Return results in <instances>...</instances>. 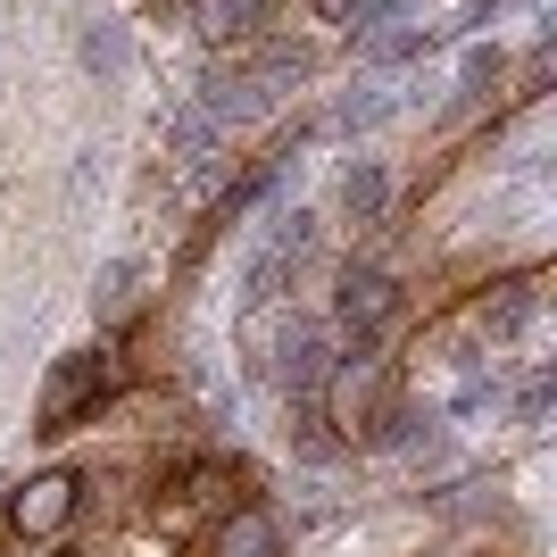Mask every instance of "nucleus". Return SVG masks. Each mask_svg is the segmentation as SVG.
Returning <instances> with one entry per match:
<instances>
[{"label": "nucleus", "mask_w": 557, "mask_h": 557, "mask_svg": "<svg viewBox=\"0 0 557 557\" xmlns=\"http://www.w3.org/2000/svg\"><path fill=\"white\" fill-rule=\"evenodd\" d=\"M325 399H333V424H342L349 442H399V399H392V367L383 358H342V367L325 374Z\"/></svg>", "instance_id": "nucleus-1"}, {"label": "nucleus", "mask_w": 557, "mask_h": 557, "mask_svg": "<svg viewBox=\"0 0 557 557\" xmlns=\"http://www.w3.org/2000/svg\"><path fill=\"white\" fill-rule=\"evenodd\" d=\"M109 358H100V349H75L67 367L50 374V392H42V433H67L75 417H84V408H100V399H109Z\"/></svg>", "instance_id": "nucleus-2"}, {"label": "nucleus", "mask_w": 557, "mask_h": 557, "mask_svg": "<svg viewBox=\"0 0 557 557\" xmlns=\"http://www.w3.org/2000/svg\"><path fill=\"white\" fill-rule=\"evenodd\" d=\"M75 474L67 466H50V474H25L17 499H9V524H17L25 541H50V533H67V516H75Z\"/></svg>", "instance_id": "nucleus-3"}, {"label": "nucleus", "mask_w": 557, "mask_h": 557, "mask_svg": "<svg viewBox=\"0 0 557 557\" xmlns=\"http://www.w3.org/2000/svg\"><path fill=\"white\" fill-rule=\"evenodd\" d=\"M392 308H399V283L374 275V267H349L342 292H333V317H342V333H358V342L392 325Z\"/></svg>", "instance_id": "nucleus-4"}, {"label": "nucleus", "mask_w": 557, "mask_h": 557, "mask_svg": "<svg viewBox=\"0 0 557 557\" xmlns=\"http://www.w3.org/2000/svg\"><path fill=\"white\" fill-rule=\"evenodd\" d=\"M216 557H283V524L267 508H233L216 524Z\"/></svg>", "instance_id": "nucleus-5"}, {"label": "nucleus", "mask_w": 557, "mask_h": 557, "mask_svg": "<svg viewBox=\"0 0 557 557\" xmlns=\"http://www.w3.org/2000/svg\"><path fill=\"white\" fill-rule=\"evenodd\" d=\"M417 50H433V25H417V17H367V34H358V59H374V67L417 59Z\"/></svg>", "instance_id": "nucleus-6"}, {"label": "nucleus", "mask_w": 557, "mask_h": 557, "mask_svg": "<svg viewBox=\"0 0 557 557\" xmlns=\"http://www.w3.org/2000/svg\"><path fill=\"white\" fill-rule=\"evenodd\" d=\"M325 374H333L325 333H317V325H292V333H283V383H292V392H325Z\"/></svg>", "instance_id": "nucleus-7"}, {"label": "nucleus", "mask_w": 557, "mask_h": 557, "mask_svg": "<svg viewBox=\"0 0 557 557\" xmlns=\"http://www.w3.org/2000/svg\"><path fill=\"white\" fill-rule=\"evenodd\" d=\"M75 59H84V75H100V84L125 75V59H134V50H125V25L92 17V25H84V42H75Z\"/></svg>", "instance_id": "nucleus-8"}, {"label": "nucleus", "mask_w": 557, "mask_h": 557, "mask_svg": "<svg viewBox=\"0 0 557 557\" xmlns=\"http://www.w3.org/2000/svg\"><path fill=\"white\" fill-rule=\"evenodd\" d=\"M134 300H141V258H109L100 283H92V308H100V317H125Z\"/></svg>", "instance_id": "nucleus-9"}, {"label": "nucleus", "mask_w": 557, "mask_h": 557, "mask_svg": "<svg viewBox=\"0 0 557 557\" xmlns=\"http://www.w3.org/2000/svg\"><path fill=\"white\" fill-rule=\"evenodd\" d=\"M342 209L358 216V225H367V216H383V166H374V159H358V166L342 175Z\"/></svg>", "instance_id": "nucleus-10"}, {"label": "nucleus", "mask_w": 557, "mask_h": 557, "mask_svg": "<svg viewBox=\"0 0 557 557\" xmlns=\"http://www.w3.org/2000/svg\"><path fill=\"white\" fill-rule=\"evenodd\" d=\"M533 308H541V292H533V283H508V292H499V300L483 308V325H491V333H516V325H533Z\"/></svg>", "instance_id": "nucleus-11"}, {"label": "nucleus", "mask_w": 557, "mask_h": 557, "mask_svg": "<svg viewBox=\"0 0 557 557\" xmlns=\"http://www.w3.org/2000/svg\"><path fill=\"white\" fill-rule=\"evenodd\" d=\"M175 159H216V116L209 109H184V116H175Z\"/></svg>", "instance_id": "nucleus-12"}, {"label": "nucleus", "mask_w": 557, "mask_h": 557, "mask_svg": "<svg viewBox=\"0 0 557 557\" xmlns=\"http://www.w3.org/2000/svg\"><path fill=\"white\" fill-rule=\"evenodd\" d=\"M483 408H499V383H491V374H466V383H458V399H449V417H458V424H474Z\"/></svg>", "instance_id": "nucleus-13"}, {"label": "nucleus", "mask_w": 557, "mask_h": 557, "mask_svg": "<svg viewBox=\"0 0 557 557\" xmlns=\"http://www.w3.org/2000/svg\"><path fill=\"white\" fill-rule=\"evenodd\" d=\"M383 116H392V92H383V84H367V92L342 100V125H349V134H358V125H383Z\"/></svg>", "instance_id": "nucleus-14"}, {"label": "nucleus", "mask_w": 557, "mask_h": 557, "mask_svg": "<svg viewBox=\"0 0 557 557\" xmlns=\"http://www.w3.org/2000/svg\"><path fill=\"white\" fill-rule=\"evenodd\" d=\"M258 17V0H209V34H242Z\"/></svg>", "instance_id": "nucleus-15"}, {"label": "nucleus", "mask_w": 557, "mask_h": 557, "mask_svg": "<svg viewBox=\"0 0 557 557\" xmlns=\"http://www.w3.org/2000/svg\"><path fill=\"white\" fill-rule=\"evenodd\" d=\"M549 417V374H533V383H524V424H541Z\"/></svg>", "instance_id": "nucleus-16"}, {"label": "nucleus", "mask_w": 557, "mask_h": 557, "mask_svg": "<svg viewBox=\"0 0 557 557\" xmlns=\"http://www.w3.org/2000/svg\"><path fill=\"white\" fill-rule=\"evenodd\" d=\"M317 9H325V17H358V0H317Z\"/></svg>", "instance_id": "nucleus-17"}]
</instances>
